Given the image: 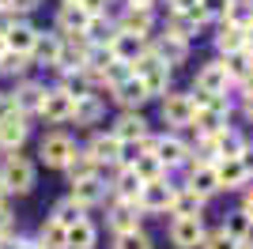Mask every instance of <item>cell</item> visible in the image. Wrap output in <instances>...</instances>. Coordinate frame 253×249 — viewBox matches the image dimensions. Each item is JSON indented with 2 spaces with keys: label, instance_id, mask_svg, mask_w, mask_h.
Instances as JSON below:
<instances>
[{
  "label": "cell",
  "instance_id": "19",
  "mask_svg": "<svg viewBox=\"0 0 253 249\" xmlns=\"http://www.w3.org/2000/svg\"><path fill=\"white\" fill-rule=\"evenodd\" d=\"M114 27L121 34H132V38H151L155 31V11H140V8H125L114 19Z\"/></svg>",
  "mask_w": 253,
  "mask_h": 249
},
{
  "label": "cell",
  "instance_id": "5",
  "mask_svg": "<svg viewBox=\"0 0 253 249\" xmlns=\"http://www.w3.org/2000/svg\"><path fill=\"white\" fill-rule=\"evenodd\" d=\"M159 114H163V121H167L170 128H189L197 106H193L189 91H167L159 98Z\"/></svg>",
  "mask_w": 253,
  "mask_h": 249
},
{
  "label": "cell",
  "instance_id": "38",
  "mask_svg": "<svg viewBox=\"0 0 253 249\" xmlns=\"http://www.w3.org/2000/svg\"><path fill=\"white\" fill-rule=\"evenodd\" d=\"M110 249H155V242H151V234L144 227H136V230H125V234H114Z\"/></svg>",
  "mask_w": 253,
  "mask_h": 249
},
{
  "label": "cell",
  "instance_id": "48",
  "mask_svg": "<svg viewBox=\"0 0 253 249\" xmlns=\"http://www.w3.org/2000/svg\"><path fill=\"white\" fill-rule=\"evenodd\" d=\"M42 8V0H11V11L15 15H31V11Z\"/></svg>",
  "mask_w": 253,
  "mask_h": 249
},
{
  "label": "cell",
  "instance_id": "53",
  "mask_svg": "<svg viewBox=\"0 0 253 249\" xmlns=\"http://www.w3.org/2000/svg\"><path fill=\"white\" fill-rule=\"evenodd\" d=\"M238 246H242V249H253V219H250V227H246V234L238 238Z\"/></svg>",
  "mask_w": 253,
  "mask_h": 249
},
{
  "label": "cell",
  "instance_id": "12",
  "mask_svg": "<svg viewBox=\"0 0 253 249\" xmlns=\"http://www.w3.org/2000/svg\"><path fill=\"white\" fill-rule=\"evenodd\" d=\"M102 117H106V98H102L98 91H84V94H76L72 121L80 124V128H95Z\"/></svg>",
  "mask_w": 253,
  "mask_h": 249
},
{
  "label": "cell",
  "instance_id": "33",
  "mask_svg": "<svg viewBox=\"0 0 253 249\" xmlns=\"http://www.w3.org/2000/svg\"><path fill=\"white\" fill-rule=\"evenodd\" d=\"M246 144H250V140H246V136L238 132L234 124H227L223 132H215V159H231V155H238Z\"/></svg>",
  "mask_w": 253,
  "mask_h": 249
},
{
  "label": "cell",
  "instance_id": "8",
  "mask_svg": "<svg viewBox=\"0 0 253 249\" xmlns=\"http://www.w3.org/2000/svg\"><path fill=\"white\" fill-rule=\"evenodd\" d=\"M204 234H208L204 215H178V219H170V246H174V249H201Z\"/></svg>",
  "mask_w": 253,
  "mask_h": 249
},
{
  "label": "cell",
  "instance_id": "17",
  "mask_svg": "<svg viewBox=\"0 0 253 249\" xmlns=\"http://www.w3.org/2000/svg\"><path fill=\"white\" fill-rule=\"evenodd\" d=\"M68 197L91 211V208L106 204V197H110V185L102 181V174H95V177H84V181H72V193H68Z\"/></svg>",
  "mask_w": 253,
  "mask_h": 249
},
{
  "label": "cell",
  "instance_id": "3",
  "mask_svg": "<svg viewBox=\"0 0 253 249\" xmlns=\"http://www.w3.org/2000/svg\"><path fill=\"white\" fill-rule=\"evenodd\" d=\"M231 114H234V102L227 94H211L204 106H197V114H193V132H204V136H215L223 132L227 124H231Z\"/></svg>",
  "mask_w": 253,
  "mask_h": 249
},
{
  "label": "cell",
  "instance_id": "55",
  "mask_svg": "<svg viewBox=\"0 0 253 249\" xmlns=\"http://www.w3.org/2000/svg\"><path fill=\"white\" fill-rule=\"evenodd\" d=\"M246 49L253 53V27H246Z\"/></svg>",
  "mask_w": 253,
  "mask_h": 249
},
{
  "label": "cell",
  "instance_id": "58",
  "mask_svg": "<svg viewBox=\"0 0 253 249\" xmlns=\"http://www.w3.org/2000/svg\"><path fill=\"white\" fill-rule=\"evenodd\" d=\"M0 8H11V0H0Z\"/></svg>",
  "mask_w": 253,
  "mask_h": 249
},
{
  "label": "cell",
  "instance_id": "9",
  "mask_svg": "<svg viewBox=\"0 0 253 249\" xmlns=\"http://www.w3.org/2000/svg\"><path fill=\"white\" fill-rule=\"evenodd\" d=\"M72 147H76L72 136L61 132V128H53V132H45V136H42V144H38V163H45L49 170H61L64 159L72 155Z\"/></svg>",
  "mask_w": 253,
  "mask_h": 249
},
{
  "label": "cell",
  "instance_id": "59",
  "mask_svg": "<svg viewBox=\"0 0 253 249\" xmlns=\"http://www.w3.org/2000/svg\"><path fill=\"white\" fill-rule=\"evenodd\" d=\"M0 249H8V242H0Z\"/></svg>",
  "mask_w": 253,
  "mask_h": 249
},
{
  "label": "cell",
  "instance_id": "21",
  "mask_svg": "<svg viewBox=\"0 0 253 249\" xmlns=\"http://www.w3.org/2000/svg\"><path fill=\"white\" fill-rule=\"evenodd\" d=\"M11 94H15V110H19L23 117H38L42 98H45V83H38V80H19Z\"/></svg>",
  "mask_w": 253,
  "mask_h": 249
},
{
  "label": "cell",
  "instance_id": "4",
  "mask_svg": "<svg viewBox=\"0 0 253 249\" xmlns=\"http://www.w3.org/2000/svg\"><path fill=\"white\" fill-rule=\"evenodd\" d=\"M151 155L163 163V170H181V166L193 159V144L189 140H181L178 132H163V136H155V147H151Z\"/></svg>",
  "mask_w": 253,
  "mask_h": 249
},
{
  "label": "cell",
  "instance_id": "47",
  "mask_svg": "<svg viewBox=\"0 0 253 249\" xmlns=\"http://www.w3.org/2000/svg\"><path fill=\"white\" fill-rule=\"evenodd\" d=\"M11 114H19V110H15V94H11V91H0V121L11 117Z\"/></svg>",
  "mask_w": 253,
  "mask_h": 249
},
{
  "label": "cell",
  "instance_id": "24",
  "mask_svg": "<svg viewBox=\"0 0 253 249\" xmlns=\"http://www.w3.org/2000/svg\"><path fill=\"white\" fill-rule=\"evenodd\" d=\"M144 181L136 177L132 166H114V181H110V200H136Z\"/></svg>",
  "mask_w": 253,
  "mask_h": 249
},
{
  "label": "cell",
  "instance_id": "42",
  "mask_svg": "<svg viewBox=\"0 0 253 249\" xmlns=\"http://www.w3.org/2000/svg\"><path fill=\"white\" fill-rule=\"evenodd\" d=\"M201 249H242V246H238V238H231V234L219 227V230H211V234H204Z\"/></svg>",
  "mask_w": 253,
  "mask_h": 249
},
{
  "label": "cell",
  "instance_id": "26",
  "mask_svg": "<svg viewBox=\"0 0 253 249\" xmlns=\"http://www.w3.org/2000/svg\"><path fill=\"white\" fill-rule=\"evenodd\" d=\"M34 38H38V27H34L31 19H23V15H19V19H15V27L4 34V45H8L11 53H27V57H31Z\"/></svg>",
  "mask_w": 253,
  "mask_h": 249
},
{
  "label": "cell",
  "instance_id": "45",
  "mask_svg": "<svg viewBox=\"0 0 253 249\" xmlns=\"http://www.w3.org/2000/svg\"><path fill=\"white\" fill-rule=\"evenodd\" d=\"M197 8V0H167V15H189Z\"/></svg>",
  "mask_w": 253,
  "mask_h": 249
},
{
  "label": "cell",
  "instance_id": "22",
  "mask_svg": "<svg viewBox=\"0 0 253 249\" xmlns=\"http://www.w3.org/2000/svg\"><path fill=\"white\" fill-rule=\"evenodd\" d=\"M110 98H114L121 110H144V102H148L151 94H148V87L136 80V76H128L125 83H117V87H110Z\"/></svg>",
  "mask_w": 253,
  "mask_h": 249
},
{
  "label": "cell",
  "instance_id": "34",
  "mask_svg": "<svg viewBox=\"0 0 253 249\" xmlns=\"http://www.w3.org/2000/svg\"><path fill=\"white\" fill-rule=\"evenodd\" d=\"M49 219H57L61 227H76L80 219H87V208H84V204H76L72 197H61V200H57V204H53Z\"/></svg>",
  "mask_w": 253,
  "mask_h": 249
},
{
  "label": "cell",
  "instance_id": "20",
  "mask_svg": "<svg viewBox=\"0 0 253 249\" xmlns=\"http://www.w3.org/2000/svg\"><path fill=\"white\" fill-rule=\"evenodd\" d=\"M110 132H114L117 140H121V144H136L140 136H148L151 128H148V117L140 114V110H121Z\"/></svg>",
  "mask_w": 253,
  "mask_h": 249
},
{
  "label": "cell",
  "instance_id": "16",
  "mask_svg": "<svg viewBox=\"0 0 253 249\" xmlns=\"http://www.w3.org/2000/svg\"><path fill=\"white\" fill-rule=\"evenodd\" d=\"M31 117L23 114H11L0 121V155H8V151H19L23 144H27V136H31Z\"/></svg>",
  "mask_w": 253,
  "mask_h": 249
},
{
  "label": "cell",
  "instance_id": "61",
  "mask_svg": "<svg viewBox=\"0 0 253 249\" xmlns=\"http://www.w3.org/2000/svg\"><path fill=\"white\" fill-rule=\"evenodd\" d=\"M110 4H114V0H110Z\"/></svg>",
  "mask_w": 253,
  "mask_h": 249
},
{
  "label": "cell",
  "instance_id": "13",
  "mask_svg": "<svg viewBox=\"0 0 253 249\" xmlns=\"http://www.w3.org/2000/svg\"><path fill=\"white\" fill-rule=\"evenodd\" d=\"M227 87H231V80H227V68H223V61H219V57L197 68L193 91H204V94H227Z\"/></svg>",
  "mask_w": 253,
  "mask_h": 249
},
{
  "label": "cell",
  "instance_id": "41",
  "mask_svg": "<svg viewBox=\"0 0 253 249\" xmlns=\"http://www.w3.org/2000/svg\"><path fill=\"white\" fill-rule=\"evenodd\" d=\"M197 8H201L204 23H223L227 8H231V0H197Z\"/></svg>",
  "mask_w": 253,
  "mask_h": 249
},
{
  "label": "cell",
  "instance_id": "57",
  "mask_svg": "<svg viewBox=\"0 0 253 249\" xmlns=\"http://www.w3.org/2000/svg\"><path fill=\"white\" fill-rule=\"evenodd\" d=\"M4 49H8V45H4V38H0V57H4Z\"/></svg>",
  "mask_w": 253,
  "mask_h": 249
},
{
  "label": "cell",
  "instance_id": "2",
  "mask_svg": "<svg viewBox=\"0 0 253 249\" xmlns=\"http://www.w3.org/2000/svg\"><path fill=\"white\" fill-rule=\"evenodd\" d=\"M132 76H136V80L148 87L151 98H163V94L170 91V76H174V68H170V64L148 45V53H144V57L132 64Z\"/></svg>",
  "mask_w": 253,
  "mask_h": 249
},
{
  "label": "cell",
  "instance_id": "50",
  "mask_svg": "<svg viewBox=\"0 0 253 249\" xmlns=\"http://www.w3.org/2000/svg\"><path fill=\"white\" fill-rule=\"evenodd\" d=\"M242 114H246V121L253 124V87H250V83L242 87Z\"/></svg>",
  "mask_w": 253,
  "mask_h": 249
},
{
  "label": "cell",
  "instance_id": "7",
  "mask_svg": "<svg viewBox=\"0 0 253 249\" xmlns=\"http://www.w3.org/2000/svg\"><path fill=\"white\" fill-rule=\"evenodd\" d=\"M72 106H76V94L57 83V87H45V98H42L38 117H45L49 124H68L72 121Z\"/></svg>",
  "mask_w": 253,
  "mask_h": 249
},
{
  "label": "cell",
  "instance_id": "44",
  "mask_svg": "<svg viewBox=\"0 0 253 249\" xmlns=\"http://www.w3.org/2000/svg\"><path fill=\"white\" fill-rule=\"evenodd\" d=\"M15 234V215L8 211V204H0V242H11Z\"/></svg>",
  "mask_w": 253,
  "mask_h": 249
},
{
  "label": "cell",
  "instance_id": "35",
  "mask_svg": "<svg viewBox=\"0 0 253 249\" xmlns=\"http://www.w3.org/2000/svg\"><path fill=\"white\" fill-rule=\"evenodd\" d=\"M64 238H68V227H61L57 219H45L38 227V234H34V242L42 249H64Z\"/></svg>",
  "mask_w": 253,
  "mask_h": 249
},
{
  "label": "cell",
  "instance_id": "25",
  "mask_svg": "<svg viewBox=\"0 0 253 249\" xmlns=\"http://www.w3.org/2000/svg\"><path fill=\"white\" fill-rule=\"evenodd\" d=\"M148 45H151V38H132V34H121V31H114V38H110V53L128 64H136L148 53Z\"/></svg>",
  "mask_w": 253,
  "mask_h": 249
},
{
  "label": "cell",
  "instance_id": "46",
  "mask_svg": "<svg viewBox=\"0 0 253 249\" xmlns=\"http://www.w3.org/2000/svg\"><path fill=\"white\" fill-rule=\"evenodd\" d=\"M76 4H80L87 15H106V8H110V0H76Z\"/></svg>",
  "mask_w": 253,
  "mask_h": 249
},
{
  "label": "cell",
  "instance_id": "54",
  "mask_svg": "<svg viewBox=\"0 0 253 249\" xmlns=\"http://www.w3.org/2000/svg\"><path fill=\"white\" fill-rule=\"evenodd\" d=\"M8 249H42L34 238H15V246H8Z\"/></svg>",
  "mask_w": 253,
  "mask_h": 249
},
{
  "label": "cell",
  "instance_id": "1",
  "mask_svg": "<svg viewBox=\"0 0 253 249\" xmlns=\"http://www.w3.org/2000/svg\"><path fill=\"white\" fill-rule=\"evenodd\" d=\"M0 181L8 189V197H27L34 185H38V163H31L27 155L19 151H8V155H0Z\"/></svg>",
  "mask_w": 253,
  "mask_h": 249
},
{
  "label": "cell",
  "instance_id": "10",
  "mask_svg": "<svg viewBox=\"0 0 253 249\" xmlns=\"http://www.w3.org/2000/svg\"><path fill=\"white\" fill-rule=\"evenodd\" d=\"M185 185L193 189V193H201L204 200L215 197L219 193V177H215V163H201V159L193 155L189 163H185Z\"/></svg>",
  "mask_w": 253,
  "mask_h": 249
},
{
  "label": "cell",
  "instance_id": "18",
  "mask_svg": "<svg viewBox=\"0 0 253 249\" xmlns=\"http://www.w3.org/2000/svg\"><path fill=\"white\" fill-rule=\"evenodd\" d=\"M84 151L98 163V170H102V166H117V163H121V140H117L114 132H95Z\"/></svg>",
  "mask_w": 253,
  "mask_h": 249
},
{
  "label": "cell",
  "instance_id": "27",
  "mask_svg": "<svg viewBox=\"0 0 253 249\" xmlns=\"http://www.w3.org/2000/svg\"><path fill=\"white\" fill-rule=\"evenodd\" d=\"M215 177H219V189H246V181H250V174H246L238 155L215 159Z\"/></svg>",
  "mask_w": 253,
  "mask_h": 249
},
{
  "label": "cell",
  "instance_id": "15",
  "mask_svg": "<svg viewBox=\"0 0 253 249\" xmlns=\"http://www.w3.org/2000/svg\"><path fill=\"white\" fill-rule=\"evenodd\" d=\"M87 23H91V15L80 4H61L57 15H53V31L61 34V38H76V34L87 31Z\"/></svg>",
  "mask_w": 253,
  "mask_h": 249
},
{
  "label": "cell",
  "instance_id": "6",
  "mask_svg": "<svg viewBox=\"0 0 253 249\" xmlns=\"http://www.w3.org/2000/svg\"><path fill=\"white\" fill-rule=\"evenodd\" d=\"M174 189H178V185H170L167 177H159V181H144V189H140V197H136L140 215H163V211H170Z\"/></svg>",
  "mask_w": 253,
  "mask_h": 249
},
{
  "label": "cell",
  "instance_id": "11",
  "mask_svg": "<svg viewBox=\"0 0 253 249\" xmlns=\"http://www.w3.org/2000/svg\"><path fill=\"white\" fill-rule=\"evenodd\" d=\"M61 49H64V38H61L57 31H38L34 49H31V64L57 72V64H61Z\"/></svg>",
  "mask_w": 253,
  "mask_h": 249
},
{
  "label": "cell",
  "instance_id": "30",
  "mask_svg": "<svg viewBox=\"0 0 253 249\" xmlns=\"http://www.w3.org/2000/svg\"><path fill=\"white\" fill-rule=\"evenodd\" d=\"M204 204L208 200L201 197V193H193L189 185H178L174 189V200H170V215H204Z\"/></svg>",
  "mask_w": 253,
  "mask_h": 249
},
{
  "label": "cell",
  "instance_id": "28",
  "mask_svg": "<svg viewBox=\"0 0 253 249\" xmlns=\"http://www.w3.org/2000/svg\"><path fill=\"white\" fill-rule=\"evenodd\" d=\"M64 177H68V185H72V181H84V177H95L98 174V163L91 155H87L84 147H72V155L64 159Z\"/></svg>",
  "mask_w": 253,
  "mask_h": 249
},
{
  "label": "cell",
  "instance_id": "51",
  "mask_svg": "<svg viewBox=\"0 0 253 249\" xmlns=\"http://www.w3.org/2000/svg\"><path fill=\"white\" fill-rule=\"evenodd\" d=\"M238 159H242V166H246V174L253 177V144H246L242 151H238Z\"/></svg>",
  "mask_w": 253,
  "mask_h": 249
},
{
  "label": "cell",
  "instance_id": "39",
  "mask_svg": "<svg viewBox=\"0 0 253 249\" xmlns=\"http://www.w3.org/2000/svg\"><path fill=\"white\" fill-rule=\"evenodd\" d=\"M223 23H231V27H238V31L253 27V0H231V8H227Z\"/></svg>",
  "mask_w": 253,
  "mask_h": 249
},
{
  "label": "cell",
  "instance_id": "37",
  "mask_svg": "<svg viewBox=\"0 0 253 249\" xmlns=\"http://www.w3.org/2000/svg\"><path fill=\"white\" fill-rule=\"evenodd\" d=\"M128 166L136 170V177H140V181H159V177H167L163 163H159V159L151 155V151H148V155H136V159H132Z\"/></svg>",
  "mask_w": 253,
  "mask_h": 249
},
{
  "label": "cell",
  "instance_id": "32",
  "mask_svg": "<svg viewBox=\"0 0 253 249\" xmlns=\"http://www.w3.org/2000/svg\"><path fill=\"white\" fill-rule=\"evenodd\" d=\"M246 49V31L231 27V23H219V31H215V53L227 57V53H238Z\"/></svg>",
  "mask_w": 253,
  "mask_h": 249
},
{
  "label": "cell",
  "instance_id": "49",
  "mask_svg": "<svg viewBox=\"0 0 253 249\" xmlns=\"http://www.w3.org/2000/svg\"><path fill=\"white\" fill-rule=\"evenodd\" d=\"M15 19H19V15H15L11 8H0V38H4V34L15 27Z\"/></svg>",
  "mask_w": 253,
  "mask_h": 249
},
{
  "label": "cell",
  "instance_id": "23",
  "mask_svg": "<svg viewBox=\"0 0 253 249\" xmlns=\"http://www.w3.org/2000/svg\"><path fill=\"white\" fill-rule=\"evenodd\" d=\"M151 49L163 57V61L170 64V68H178V64H185L189 61V42H181L178 34H170V31H163L155 42H151Z\"/></svg>",
  "mask_w": 253,
  "mask_h": 249
},
{
  "label": "cell",
  "instance_id": "52",
  "mask_svg": "<svg viewBox=\"0 0 253 249\" xmlns=\"http://www.w3.org/2000/svg\"><path fill=\"white\" fill-rule=\"evenodd\" d=\"M238 211H242L246 219H253V185H250V189L242 193V208H238Z\"/></svg>",
  "mask_w": 253,
  "mask_h": 249
},
{
  "label": "cell",
  "instance_id": "14",
  "mask_svg": "<svg viewBox=\"0 0 253 249\" xmlns=\"http://www.w3.org/2000/svg\"><path fill=\"white\" fill-rule=\"evenodd\" d=\"M140 208L136 200H110V211H106V227L114 234H125V230H136L140 227Z\"/></svg>",
  "mask_w": 253,
  "mask_h": 249
},
{
  "label": "cell",
  "instance_id": "60",
  "mask_svg": "<svg viewBox=\"0 0 253 249\" xmlns=\"http://www.w3.org/2000/svg\"><path fill=\"white\" fill-rule=\"evenodd\" d=\"M61 4H76V0H61Z\"/></svg>",
  "mask_w": 253,
  "mask_h": 249
},
{
  "label": "cell",
  "instance_id": "29",
  "mask_svg": "<svg viewBox=\"0 0 253 249\" xmlns=\"http://www.w3.org/2000/svg\"><path fill=\"white\" fill-rule=\"evenodd\" d=\"M201 27H204V15H201V8H193L189 15H167V27H163V31L178 34L181 42H189V45H193V38L201 34Z\"/></svg>",
  "mask_w": 253,
  "mask_h": 249
},
{
  "label": "cell",
  "instance_id": "36",
  "mask_svg": "<svg viewBox=\"0 0 253 249\" xmlns=\"http://www.w3.org/2000/svg\"><path fill=\"white\" fill-rule=\"evenodd\" d=\"M27 72H31V57H27V53H11V49H4V57H0V76L27 80Z\"/></svg>",
  "mask_w": 253,
  "mask_h": 249
},
{
  "label": "cell",
  "instance_id": "43",
  "mask_svg": "<svg viewBox=\"0 0 253 249\" xmlns=\"http://www.w3.org/2000/svg\"><path fill=\"white\" fill-rule=\"evenodd\" d=\"M246 227H250V219H246L242 211H231V215L223 219V230H227L231 238H242V234H246Z\"/></svg>",
  "mask_w": 253,
  "mask_h": 249
},
{
  "label": "cell",
  "instance_id": "31",
  "mask_svg": "<svg viewBox=\"0 0 253 249\" xmlns=\"http://www.w3.org/2000/svg\"><path fill=\"white\" fill-rule=\"evenodd\" d=\"M64 249H98V227L91 223V219H80L76 227H68Z\"/></svg>",
  "mask_w": 253,
  "mask_h": 249
},
{
  "label": "cell",
  "instance_id": "40",
  "mask_svg": "<svg viewBox=\"0 0 253 249\" xmlns=\"http://www.w3.org/2000/svg\"><path fill=\"white\" fill-rule=\"evenodd\" d=\"M128 76H132V64L128 61H110V64H102V72H98V80H102V87L110 91V87H117V83H125Z\"/></svg>",
  "mask_w": 253,
  "mask_h": 249
},
{
  "label": "cell",
  "instance_id": "56",
  "mask_svg": "<svg viewBox=\"0 0 253 249\" xmlns=\"http://www.w3.org/2000/svg\"><path fill=\"white\" fill-rule=\"evenodd\" d=\"M0 204H8V189H4V181H0Z\"/></svg>",
  "mask_w": 253,
  "mask_h": 249
}]
</instances>
